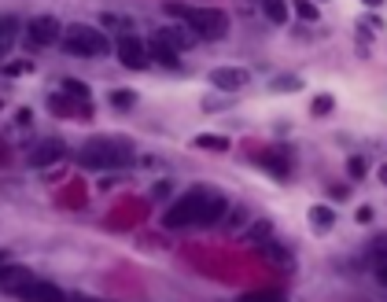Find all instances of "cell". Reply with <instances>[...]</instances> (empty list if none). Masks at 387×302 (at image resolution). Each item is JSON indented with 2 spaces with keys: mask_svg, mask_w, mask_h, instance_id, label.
Here are the masks:
<instances>
[{
  "mask_svg": "<svg viewBox=\"0 0 387 302\" xmlns=\"http://www.w3.org/2000/svg\"><path fill=\"white\" fill-rule=\"evenodd\" d=\"M229 210V199L214 188H192L162 214L166 229H185V225H218Z\"/></svg>",
  "mask_w": 387,
  "mask_h": 302,
  "instance_id": "obj_1",
  "label": "cell"
},
{
  "mask_svg": "<svg viewBox=\"0 0 387 302\" xmlns=\"http://www.w3.org/2000/svg\"><path fill=\"white\" fill-rule=\"evenodd\" d=\"M77 163L85 169H122L133 163V144L122 137H96L77 151Z\"/></svg>",
  "mask_w": 387,
  "mask_h": 302,
  "instance_id": "obj_2",
  "label": "cell"
},
{
  "mask_svg": "<svg viewBox=\"0 0 387 302\" xmlns=\"http://www.w3.org/2000/svg\"><path fill=\"white\" fill-rule=\"evenodd\" d=\"M170 15L185 19V30L196 37V41H222L229 33V15L218 8H188V4H166Z\"/></svg>",
  "mask_w": 387,
  "mask_h": 302,
  "instance_id": "obj_3",
  "label": "cell"
},
{
  "mask_svg": "<svg viewBox=\"0 0 387 302\" xmlns=\"http://www.w3.org/2000/svg\"><path fill=\"white\" fill-rule=\"evenodd\" d=\"M63 48H67L70 56H103L111 45L100 30L77 22V26H67V30H63Z\"/></svg>",
  "mask_w": 387,
  "mask_h": 302,
  "instance_id": "obj_4",
  "label": "cell"
},
{
  "mask_svg": "<svg viewBox=\"0 0 387 302\" xmlns=\"http://www.w3.org/2000/svg\"><path fill=\"white\" fill-rule=\"evenodd\" d=\"M119 63L129 70H144L148 67V45L140 41L137 33H122L119 41Z\"/></svg>",
  "mask_w": 387,
  "mask_h": 302,
  "instance_id": "obj_5",
  "label": "cell"
},
{
  "mask_svg": "<svg viewBox=\"0 0 387 302\" xmlns=\"http://www.w3.org/2000/svg\"><path fill=\"white\" fill-rule=\"evenodd\" d=\"M248 82H251V74L243 67H214L211 70V85L222 89V93H240Z\"/></svg>",
  "mask_w": 387,
  "mask_h": 302,
  "instance_id": "obj_6",
  "label": "cell"
},
{
  "mask_svg": "<svg viewBox=\"0 0 387 302\" xmlns=\"http://www.w3.org/2000/svg\"><path fill=\"white\" fill-rule=\"evenodd\" d=\"M19 299L22 302H67V295H63L56 284H48V280H30L19 292Z\"/></svg>",
  "mask_w": 387,
  "mask_h": 302,
  "instance_id": "obj_7",
  "label": "cell"
},
{
  "mask_svg": "<svg viewBox=\"0 0 387 302\" xmlns=\"http://www.w3.org/2000/svg\"><path fill=\"white\" fill-rule=\"evenodd\" d=\"M59 37H63L59 19L41 15V19H33V22H30V45H56Z\"/></svg>",
  "mask_w": 387,
  "mask_h": 302,
  "instance_id": "obj_8",
  "label": "cell"
},
{
  "mask_svg": "<svg viewBox=\"0 0 387 302\" xmlns=\"http://www.w3.org/2000/svg\"><path fill=\"white\" fill-rule=\"evenodd\" d=\"M30 280H37L26 266H0V292H8V295H19Z\"/></svg>",
  "mask_w": 387,
  "mask_h": 302,
  "instance_id": "obj_9",
  "label": "cell"
},
{
  "mask_svg": "<svg viewBox=\"0 0 387 302\" xmlns=\"http://www.w3.org/2000/svg\"><path fill=\"white\" fill-rule=\"evenodd\" d=\"M63 155H67V148H63V140H41V144H37V148L30 151V166L45 169V166H52V163H59Z\"/></svg>",
  "mask_w": 387,
  "mask_h": 302,
  "instance_id": "obj_10",
  "label": "cell"
},
{
  "mask_svg": "<svg viewBox=\"0 0 387 302\" xmlns=\"http://www.w3.org/2000/svg\"><path fill=\"white\" fill-rule=\"evenodd\" d=\"M155 41H159V45H166L170 52H185V48H192V45H196V37H192V33L185 30V26H166V30H159V33H155Z\"/></svg>",
  "mask_w": 387,
  "mask_h": 302,
  "instance_id": "obj_11",
  "label": "cell"
},
{
  "mask_svg": "<svg viewBox=\"0 0 387 302\" xmlns=\"http://www.w3.org/2000/svg\"><path fill=\"white\" fill-rule=\"evenodd\" d=\"M159 63V67H166V70H177L181 67V59H177V52H170V48H166V45H159V41H155V37H151V41H148V63Z\"/></svg>",
  "mask_w": 387,
  "mask_h": 302,
  "instance_id": "obj_12",
  "label": "cell"
},
{
  "mask_svg": "<svg viewBox=\"0 0 387 302\" xmlns=\"http://www.w3.org/2000/svg\"><path fill=\"white\" fill-rule=\"evenodd\" d=\"M63 96L77 100V103H89V85L77 82V77H63Z\"/></svg>",
  "mask_w": 387,
  "mask_h": 302,
  "instance_id": "obj_13",
  "label": "cell"
},
{
  "mask_svg": "<svg viewBox=\"0 0 387 302\" xmlns=\"http://www.w3.org/2000/svg\"><path fill=\"white\" fill-rule=\"evenodd\" d=\"M310 221H314L317 229H332L335 225V210L325 206V203H317V206H310Z\"/></svg>",
  "mask_w": 387,
  "mask_h": 302,
  "instance_id": "obj_14",
  "label": "cell"
},
{
  "mask_svg": "<svg viewBox=\"0 0 387 302\" xmlns=\"http://www.w3.org/2000/svg\"><path fill=\"white\" fill-rule=\"evenodd\" d=\"M196 148H203V151H229V137H218V133H199V137H196Z\"/></svg>",
  "mask_w": 387,
  "mask_h": 302,
  "instance_id": "obj_15",
  "label": "cell"
},
{
  "mask_svg": "<svg viewBox=\"0 0 387 302\" xmlns=\"http://www.w3.org/2000/svg\"><path fill=\"white\" fill-rule=\"evenodd\" d=\"M111 103H114L119 111H129V107L137 103V93H133V89H114V93H111Z\"/></svg>",
  "mask_w": 387,
  "mask_h": 302,
  "instance_id": "obj_16",
  "label": "cell"
},
{
  "mask_svg": "<svg viewBox=\"0 0 387 302\" xmlns=\"http://www.w3.org/2000/svg\"><path fill=\"white\" fill-rule=\"evenodd\" d=\"M269 89H273V93H295V89H303V82H299V77H291V74H284V77H273Z\"/></svg>",
  "mask_w": 387,
  "mask_h": 302,
  "instance_id": "obj_17",
  "label": "cell"
},
{
  "mask_svg": "<svg viewBox=\"0 0 387 302\" xmlns=\"http://www.w3.org/2000/svg\"><path fill=\"white\" fill-rule=\"evenodd\" d=\"M262 166L277 177H288V159H280V155H262Z\"/></svg>",
  "mask_w": 387,
  "mask_h": 302,
  "instance_id": "obj_18",
  "label": "cell"
},
{
  "mask_svg": "<svg viewBox=\"0 0 387 302\" xmlns=\"http://www.w3.org/2000/svg\"><path fill=\"white\" fill-rule=\"evenodd\" d=\"M269 236H273V225H269V221H255L251 232H248V240H251V243H266Z\"/></svg>",
  "mask_w": 387,
  "mask_h": 302,
  "instance_id": "obj_19",
  "label": "cell"
},
{
  "mask_svg": "<svg viewBox=\"0 0 387 302\" xmlns=\"http://www.w3.org/2000/svg\"><path fill=\"white\" fill-rule=\"evenodd\" d=\"M48 107H52V114L70 118V114H74V100H67V96H52V100H48Z\"/></svg>",
  "mask_w": 387,
  "mask_h": 302,
  "instance_id": "obj_20",
  "label": "cell"
},
{
  "mask_svg": "<svg viewBox=\"0 0 387 302\" xmlns=\"http://www.w3.org/2000/svg\"><path fill=\"white\" fill-rule=\"evenodd\" d=\"M262 11H266V19H273V22H284V19H288V8H284L280 0H269V4H262Z\"/></svg>",
  "mask_w": 387,
  "mask_h": 302,
  "instance_id": "obj_21",
  "label": "cell"
},
{
  "mask_svg": "<svg viewBox=\"0 0 387 302\" xmlns=\"http://www.w3.org/2000/svg\"><path fill=\"white\" fill-rule=\"evenodd\" d=\"M11 37H15V19H0V52L11 45Z\"/></svg>",
  "mask_w": 387,
  "mask_h": 302,
  "instance_id": "obj_22",
  "label": "cell"
},
{
  "mask_svg": "<svg viewBox=\"0 0 387 302\" xmlns=\"http://www.w3.org/2000/svg\"><path fill=\"white\" fill-rule=\"evenodd\" d=\"M295 15L306 19V22H314V19H317V4H306V0H299V4H295Z\"/></svg>",
  "mask_w": 387,
  "mask_h": 302,
  "instance_id": "obj_23",
  "label": "cell"
},
{
  "mask_svg": "<svg viewBox=\"0 0 387 302\" xmlns=\"http://www.w3.org/2000/svg\"><path fill=\"white\" fill-rule=\"evenodd\" d=\"M365 169H369L365 159H358V155H354V159H347V174H351L354 181H358V177H365Z\"/></svg>",
  "mask_w": 387,
  "mask_h": 302,
  "instance_id": "obj_24",
  "label": "cell"
},
{
  "mask_svg": "<svg viewBox=\"0 0 387 302\" xmlns=\"http://www.w3.org/2000/svg\"><path fill=\"white\" fill-rule=\"evenodd\" d=\"M332 107H335V100H332V96H317V100H314V114H317V118H321V114H328Z\"/></svg>",
  "mask_w": 387,
  "mask_h": 302,
  "instance_id": "obj_25",
  "label": "cell"
},
{
  "mask_svg": "<svg viewBox=\"0 0 387 302\" xmlns=\"http://www.w3.org/2000/svg\"><path fill=\"white\" fill-rule=\"evenodd\" d=\"M377 280H380V284L387 287V255H384V258L377 262Z\"/></svg>",
  "mask_w": 387,
  "mask_h": 302,
  "instance_id": "obj_26",
  "label": "cell"
},
{
  "mask_svg": "<svg viewBox=\"0 0 387 302\" xmlns=\"http://www.w3.org/2000/svg\"><path fill=\"white\" fill-rule=\"evenodd\" d=\"M166 192H170V185H166V181H159V185H155V188H151V195H155V199H162V195H166Z\"/></svg>",
  "mask_w": 387,
  "mask_h": 302,
  "instance_id": "obj_27",
  "label": "cell"
},
{
  "mask_svg": "<svg viewBox=\"0 0 387 302\" xmlns=\"http://www.w3.org/2000/svg\"><path fill=\"white\" fill-rule=\"evenodd\" d=\"M240 302H273V299H269V295H243Z\"/></svg>",
  "mask_w": 387,
  "mask_h": 302,
  "instance_id": "obj_28",
  "label": "cell"
},
{
  "mask_svg": "<svg viewBox=\"0 0 387 302\" xmlns=\"http://www.w3.org/2000/svg\"><path fill=\"white\" fill-rule=\"evenodd\" d=\"M354 218H358V221H372V210H369V206H361V210H358Z\"/></svg>",
  "mask_w": 387,
  "mask_h": 302,
  "instance_id": "obj_29",
  "label": "cell"
},
{
  "mask_svg": "<svg viewBox=\"0 0 387 302\" xmlns=\"http://www.w3.org/2000/svg\"><path fill=\"white\" fill-rule=\"evenodd\" d=\"M380 181H384V185H387V163L380 166Z\"/></svg>",
  "mask_w": 387,
  "mask_h": 302,
  "instance_id": "obj_30",
  "label": "cell"
},
{
  "mask_svg": "<svg viewBox=\"0 0 387 302\" xmlns=\"http://www.w3.org/2000/svg\"><path fill=\"white\" fill-rule=\"evenodd\" d=\"M0 266H4V251H0Z\"/></svg>",
  "mask_w": 387,
  "mask_h": 302,
  "instance_id": "obj_31",
  "label": "cell"
}]
</instances>
